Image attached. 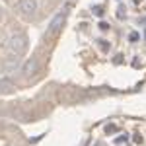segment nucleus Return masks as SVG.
I'll use <instances>...</instances> for the list:
<instances>
[{
  "label": "nucleus",
  "mask_w": 146,
  "mask_h": 146,
  "mask_svg": "<svg viewBox=\"0 0 146 146\" xmlns=\"http://www.w3.org/2000/svg\"><path fill=\"white\" fill-rule=\"evenodd\" d=\"M16 8H18V12L23 14V16H31V14L37 10V2H35V0H20Z\"/></svg>",
  "instance_id": "f03ea898"
},
{
  "label": "nucleus",
  "mask_w": 146,
  "mask_h": 146,
  "mask_svg": "<svg viewBox=\"0 0 146 146\" xmlns=\"http://www.w3.org/2000/svg\"><path fill=\"white\" fill-rule=\"evenodd\" d=\"M6 47H8L10 53L20 55L23 49H25V37L23 35H12L10 39H8V43H6Z\"/></svg>",
  "instance_id": "f257e3e1"
},
{
  "label": "nucleus",
  "mask_w": 146,
  "mask_h": 146,
  "mask_svg": "<svg viewBox=\"0 0 146 146\" xmlns=\"http://www.w3.org/2000/svg\"><path fill=\"white\" fill-rule=\"evenodd\" d=\"M35 68H37V62H35V60H29V62L25 64V72H33Z\"/></svg>",
  "instance_id": "7ed1b4c3"
}]
</instances>
